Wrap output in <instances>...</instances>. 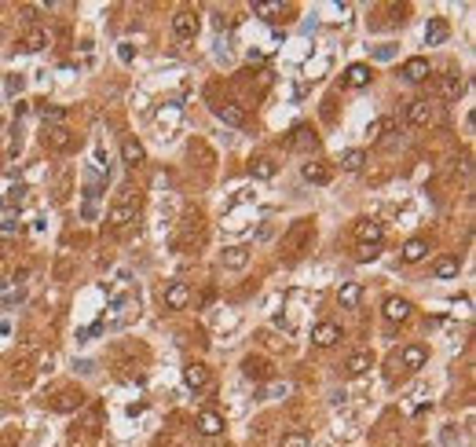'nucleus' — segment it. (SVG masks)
<instances>
[{
    "label": "nucleus",
    "mask_w": 476,
    "mask_h": 447,
    "mask_svg": "<svg viewBox=\"0 0 476 447\" xmlns=\"http://www.w3.org/2000/svg\"><path fill=\"white\" fill-rule=\"evenodd\" d=\"M312 235H315V228H312V220L308 217H301V220H293V228L286 231V239H282V246H286V253H290V257L286 261H301V253L312 246Z\"/></svg>",
    "instance_id": "obj_1"
},
{
    "label": "nucleus",
    "mask_w": 476,
    "mask_h": 447,
    "mask_svg": "<svg viewBox=\"0 0 476 447\" xmlns=\"http://www.w3.org/2000/svg\"><path fill=\"white\" fill-rule=\"evenodd\" d=\"M352 235H355L359 246H381V239H385V228H381L377 220L363 217V220H355V224H352Z\"/></svg>",
    "instance_id": "obj_2"
},
{
    "label": "nucleus",
    "mask_w": 476,
    "mask_h": 447,
    "mask_svg": "<svg viewBox=\"0 0 476 447\" xmlns=\"http://www.w3.org/2000/svg\"><path fill=\"white\" fill-rule=\"evenodd\" d=\"M198 29H202V19H198L195 12H176L173 15V37L176 40H195Z\"/></svg>",
    "instance_id": "obj_3"
},
{
    "label": "nucleus",
    "mask_w": 476,
    "mask_h": 447,
    "mask_svg": "<svg viewBox=\"0 0 476 447\" xmlns=\"http://www.w3.org/2000/svg\"><path fill=\"white\" fill-rule=\"evenodd\" d=\"M162 304L168 308V312H179V308H187L190 304V286L187 282H168L165 286V293H162Z\"/></svg>",
    "instance_id": "obj_4"
},
{
    "label": "nucleus",
    "mask_w": 476,
    "mask_h": 447,
    "mask_svg": "<svg viewBox=\"0 0 476 447\" xmlns=\"http://www.w3.org/2000/svg\"><path fill=\"white\" fill-rule=\"evenodd\" d=\"M121 165H129V169L147 165V147L136 140V136H125L121 140Z\"/></svg>",
    "instance_id": "obj_5"
},
{
    "label": "nucleus",
    "mask_w": 476,
    "mask_h": 447,
    "mask_svg": "<svg viewBox=\"0 0 476 447\" xmlns=\"http://www.w3.org/2000/svg\"><path fill=\"white\" fill-rule=\"evenodd\" d=\"M399 363H403V370H421L429 363V348L421 341H410L403 345V352H399Z\"/></svg>",
    "instance_id": "obj_6"
},
{
    "label": "nucleus",
    "mask_w": 476,
    "mask_h": 447,
    "mask_svg": "<svg viewBox=\"0 0 476 447\" xmlns=\"http://www.w3.org/2000/svg\"><path fill=\"white\" fill-rule=\"evenodd\" d=\"M45 143L51 147V151L66 154L70 147H73V132L66 129V125H48V129H45Z\"/></svg>",
    "instance_id": "obj_7"
},
{
    "label": "nucleus",
    "mask_w": 476,
    "mask_h": 447,
    "mask_svg": "<svg viewBox=\"0 0 476 447\" xmlns=\"http://www.w3.org/2000/svg\"><path fill=\"white\" fill-rule=\"evenodd\" d=\"M432 77V67H429V59H421V56H410L403 62V81L410 84H421V81H429Z\"/></svg>",
    "instance_id": "obj_8"
},
{
    "label": "nucleus",
    "mask_w": 476,
    "mask_h": 447,
    "mask_svg": "<svg viewBox=\"0 0 476 447\" xmlns=\"http://www.w3.org/2000/svg\"><path fill=\"white\" fill-rule=\"evenodd\" d=\"M381 312H385V319H388V323H407V319H410V312H414V304H410L407 297H388Z\"/></svg>",
    "instance_id": "obj_9"
},
{
    "label": "nucleus",
    "mask_w": 476,
    "mask_h": 447,
    "mask_svg": "<svg viewBox=\"0 0 476 447\" xmlns=\"http://www.w3.org/2000/svg\"><path fill=\"white\" fill-rule=\"evenodd\" d=\"M213 114H216V121L231 125V129H242V125H246V110H242L238 103H216Z\"/></svg>",
    "instance_id": "obj_10"
},
{
    "label": "nucleus",
    "mask_w": 476,
    "mask_h": 447,
    "mask_svg": "<svg viewBox=\"0 0 476 447\" xmlns=\"http://www.w3.org/2000/svg\"><path fill=\"white\" fill-rule=\"evenodd\" d=\"M268 374H271V363L264 356H246L242 359V378L246 381H264Z\"/></svg>",
    "instance_id": "obj_11"
},
{
    "label": "nucleus",
    "mask_w": 476,
    "mask_h": 447,
    "mask_svg": "<svg viewBox=\"0 0 476 447\" xmlns=\"http://www.w3.org/2000/svg\"><path fill=\"white\" fill-rule=\"evenodd\" d=\"M345 88H366L370 81H374V73H370V67L366 62H352V67L345 70Z\"/></svg>",
    "instance_id": "obj_12"
},
{
    "label": "nucleus",
    "mask_w": 476,
    "mask_h": 447,
    "mask_svg": "<svg viewBox=\"0 0 476 447\" xmlns=\"http://www.w3.org/2000/svg\"><path fill=\"white\" fill-rule=\"evenodd\" d=\"M341 337L345 334H341V326H337V323H319V326L312 330V341L319 345V348H334Z\"/></svg>",
    "instance_id": "obj_13"
},
{
    "label": "nucleus",
    "mask_w": 476,
    "mask_h": 447,
    "mask_svg": "<svg viewBox=\"0 0 476 447\" xmlns=\"http://www.w3.org/2000/svg\"><path fill=\"white\" fill-rule=\"evenodd\" d=\"M136 213H140V209H136L129 198H121L118 206L107 213V224H110V228H125V224H132V220H136Z\"/></svg>",
    "instance_id": "obj_14"
},
{
    "label": "nucleus",
    "mask_w": 476,
    "mask_h": 447,
    "mask_svg": "<svg viewBox=\"0 0 476 447\" xmlns=\"http://www.w3.org/2000/svg\"><path fill=\"white\" fill-rule=\"evenodd\" d=\"M51 407H55L59 414H73V411H81V407H84V396H81L77 389H62Z\"/></svg>",
    "instance_id": "obj_15"
},
{
    "label": "nucleus",
    "mask_w": 476,
    "mask_h": 447,
    "mask_svg": "<svg viewBox=\"0 0 476 447\" xmlns=\"http://www.w3.org/2000/svg\"><path fill=\"white\" fill-rule=\"evenodd\" d=\"M432 121V103L429 99H414L407 106V125H414V129H421V125Z\"/></svg>",
    "instance_id": "obj_16"
},
{
    "label": "nucleus",
    "mask_w": 476,
    "mask_h": 447,
    "mask_svg": "<svg viewBox=\"0 0 476 447\" xmlns=\"http://www.w3.org/2000/svg\"><path fill=\"white\" fill-rule=\"evenodd\" d=\"M184 385L195 389V392L205 389V385H209V367H205V363H187V367H184Z\"/></svg>",
    "instance_id": "obj_17"
},
{
    "label": "nucleus",
    "mask_w": 476,
    "mask_h": 447,
    "mask_svg": "<svg viewBox=\"0 0 476 447\" xmlns=\"http://www.w3.org/2000/svg\"><path fill=\"white\" fill-rule=\"evenodd\" d=\"M359 301H363V282H341V290H337V304H341L345 312H352Z\"/></svg>",
    "instance_id": "obj_18"
},
{
    "label": "nucleus",
    "mask_w": 476,
    "mask_h": 447,
    "mask_svg": "<svg viewBox=\"0 0 476 447\" xmlns=\"http://www.w3.org/2000/svg\"><path fill=\"white\" fill-rule=\"evenodd\" d=\"M370 367H374V356H370L366 348H359V352H352V356L345 359V370H348L352 378H363Z\"/></svg>",
    "instance_id": "obj_19"
},
{
    "label": "nucleus",
    "mask_w": 476,
    "mask_h": 447,
    "mask_svg": "<svg viewBox=\"0 0 476 447\" xmlns=\"http://www.w3.org/2000/svg\"><path fill=\"white\" fill-rule=\"evenodd\" d=\"M447 37H451V26H447V19H429V23H425V45H429V48L443 45Z\"/></svg>",
    "instance_id": "obj_20"
},
{
    "label": "nucleus",
    "mask_w": 476,
    "mask_h": 447,
    "mask_svg": "<svg viewBox=\"0 0 476 447\" xmlns=\"http://www.w3.org/2000/svg\"><path fill=\"white\" fill-rule=\"evenodd\" d=\"M220 261H224L227 271H242L249 264V250L246 246H227L224 253H220Z\"/></svg>",
    "instance_id": "obj_21"
},
{
    "label": "nucleus",
    "mask_w": 476,
    "mask_h": 447,
    "mask_svg": "<svg viewBox=\"0 0 476 447\" xmlns=\"http://www.w3.org/2000/svg\"><path fill=\"white\" fill-rule=\"evenodd\" d=\"M224 429H227V425H224V418H220L216 411H202V414H198V433H202V436H220Z\"/></svg>",
    "instance_id": "obj_22"
},
{
    "label": "nucleus",
    "mask_w": 476,
    "mask_h": 447,
    "mask_svg": "<svg viewBox=\"0 0 476 447\" xmlns=\"http://www.w3.org/2000/svg\"><path fill=\"white\" fill-rule=\"evenodd\" d=\"M429 257V242L425 239H407L403 242V264H421Z\"/></svg>",
    "instance_id": "obj_23"
},
{
    "label": "nucleus",
    "mask_w": 476,
    "mask_h": 447,
    "mask_svg": "<svg viewBox=\"0 0 476 447\" xmlns=\"http://www.w3.org/2000/svg\"><path fill=\"white\" fill-rule=\"evenodd\" d=\"M293 147H297V151H315V147H319V136H315L308 125H297V129H293Z\"/></svg>",
    "instance_id": "obj_24"
},
{
    "label": "nucleus",
    "mask_w": 476,
    "mask_h": 447,
    "mask_svg": "<svg viewBox=\"0 0 476 447\" xmlns=\"http://www.w3.org/2000/svg\"><path fill=\"white\" fill-rule=\"evenodd\" d=\"M440 88H443V99H462V95H465V77H462V73H447Z\"/></svg>",
    "instance_id": "obj_25"
},
{
    "label": "nucleus",
    "mask_w": 476,
    "mask_h": 447,
    "mask_svg": "<svg viewBox=\"0 0 476 447\" xmlns=\"http://www.w3.org/2000/svg\"><path fill=\"white\" fill-rule=\"evenodd\" d=\"M301 176L308 180V184H319V187H323V184H330V176H334V173H330V169H326L323 162H312V165H304V169H301Z\"/></svg>",
    "instance_id": "obj_26"
},
{
    "label": "nucleus",
    "mask_w": 476,
    "mask_h": 447,
    "mask_svg": "<svg viewBox=\"0 0 476 447\" xmlns=\"http://www.w3.org/2000/svg\"><path fill=\"white\" fill-rule=\"evenodd\" d=\"M23 48H26V51H45V48H48V34H45L40 26H29L26 37H23Z\"/></svg>",
    "instance_id": "obj_27"
},
{
    "label": "nucleus",
    "mask_w": 476,
    "mask_h": 447,
    "mask_svg": "<svg viewBox=\"0 0 476 447\" xmlns=\"http://www.w3.org/2000/svg\"><path fill=\"white\" fill-rule=\"evenodd\" d=\"M363 165H366V154L359 151V147H352V151L341 154V169H345V173H363Z\"/></svg>",
    "instance_id": "obj_28"
},
{
    "label": "nucleus",
    "mask_w": 476,
    "mask_h": 447,
    "mask_svg": "<svg viewBox=\"0 0 476 447\" xmlns=\"http://www.w3.org/2000/svg\"><path fill=\"white\" fill-rule=\"evenodd\" d=\"M253 15L264 19V23H279L282 15V4H275V0H264V4H253Z\"/></svg>",
    "instance_id": "obj_29"
},
{
    "label": "nucleus",
    "mask_w": 476,
    "mask_h": 447,
    "mask_svg": "<svg viewBox=\"0 0 476 447\" xmlns=\"http://www.w3.org/2000/svg\"><path fill=\"white\" fill-rule=\"evenodd\" d=\"M432 271H436V279H454V275L462 271V261L458 257H440Z\"/></svg>",
    "instance_id": "obj_30"
},
{
    "label": "nucleus",
    "mask_w": 476,
    "mask_h": 447,
    "mask_svg": "<svg viewBox=\"0 0 476 447\" xmlns=\"http://www.w3.org/2000/svg\"><path fill=\"white\" fill-rule=\"evenodd\" d=\"M249 173H253V180H275V173H279V169H275L271 158H257V162L249 165Z\"/></svg>",
    "instance_id": "obj_31"
},
{
    "label": "nucleus",
    "mask_w": 476,
    "mask_h": 447,
    "mask_svg": "<svg viewBox=\"0 0 476 447\" xmlns=\"http://www.w3.org/2000/svg\"><path fill=\"white\" fill-rule=\"evenodd\" d=\"M40 118H45V125H62V121H66V106L45 103V106H40Z\"/></svg>",
    "instance_id": "obj_32"
},
{
    "label": "nucleus",
    "mask_w": 476,
    "mask_h": 447,
    "mask_svg": "<svg viewBox=\"0 0 476 447\" xmlns=\"http://www.w3.org/2000/svg\"><path fill=\"white\" fill-rule=\"evenodd\" d=\"M282 447H312V436L301 433V429H293V433L282 436Z\"/></svg>",
    "instance_id": "obj_33"
},
{
    "label": "nucleus",
    "mask_w": 476,
    "mask_h": 447,
    "mask_svg": "<svg viewBox=\"0 0 476 447\" xmlns=\"http://www.w3.org/2000/svg\"><path fill=\"white\" fill-rule=\"evenodd\" d=\"M92 444H95V429H81V433L73 429L70 433V447H92Z\"/></svg>",
    "instance_id": "obj_34"
},
{
    "label": "nucleus",
    "mask_w": 476,
    "mask_h": 447,
    "mask_svg": "<svg viewBox=\"0 0 476 447\" xmlns=\"http://www.w3.org/2000/svg\"><path fill=\"white\" fill-rule=\"evenodd\" d=\"M381 257V246H355V261L359 264H374Z\"/></svg>",
    "instance_id": "obj_35"
},
{
    "label": "nucleus",
    "mask_w": 476,
    "mask_h": 447,
    "mask_svg": "<svg viewBox=\"0 0 476 447\" xmlns=\"http://www.w3.org/2000/svg\"><path fill=\"white\" fill-rule=\"evenodd\" d=\"M48 12V4H23L18 8V15L26 19V23H37V15H45Z\"/></svg>",
    "instance_id": "obj_36"
},
{
    "label": "nucleus",
    "mask_w": 476,
    "mask_h": 447,
    "mask_svg": "<svg viewBox=\"0 0 476 447\" xmlns=\"http://www.w3.org/2000/svg\"><path fill=\"white\" fill-rule=\"evenodd\" d=\"M4 88H8V95H18V92H23V77H18V73H8Z\"/></svg>",
    "instance_id": "obj_37"
},
{
    "label": "nucleus",
    "mask_w": 476,
    "mask_h": 447,
    "mask_svg": "<svg viewBox=\"0 0 476 447\" xmlns=\"http://www.w3.org/2000/svg\"><path fill=\"white\" fill-rule=\"evenodd\" d=\"M18 151H23V132L15 129V136H12V143H8V158H18Z\"/></svg>",
    "instance_id": "obj_38"
},
{
    "label": "nucleus",
    "mask_w": 476,
    "mask_h": 447,
    "mask_svg": "<svg viewBox=\"0 0 476 447\" xmlns=\"http://www.w3.org/2000/svg\"><path fill=\"white\" fill-rule=\"evenodd\" d=\"M118 59H121V62H132V59H136V48L129 45V40H125V45H118Z\"/></svg>",
    "instance_id": "obj_39"
}]
</instances>
